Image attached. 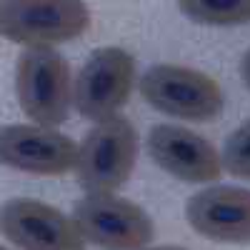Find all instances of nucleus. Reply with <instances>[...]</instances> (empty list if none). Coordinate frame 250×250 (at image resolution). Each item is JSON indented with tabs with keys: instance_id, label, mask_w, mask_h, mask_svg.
Returning <instances> with one entry per match:
<instances>
[{
	"instance_id": "f257e3e1",
	"label": "nucleus",
	"mask_w": 250,
	"mask_h": 250,
	"mask_svg": "<svg viewBox=\"0 0 250 250\" xmlns=\"http://www.w3.org/2000/svg\"><path fill=\"white\" fill-rule=\"evenodd\" d=\"M90 25L85 0H0V35L23 48H53Z\"/></svg>"
},
{
	"instance_id": "f03ea898",
	"label": "nucleus",
	"mask_w": 250,
	"mask_h": 250,
	"mask_svg": "<svg viewBox=\"0 0 250 250\" xmlns=\"http://www.w3.org/2000/svg\"><path fill=\"white\" fill-rule=\"evenodd\" d=\"M18 103L33 123L55 128L65 123L73 103L68 60L53 48H25L15 65Z\"/></svg>"
},
{
	"instance_id": "7ed1b4c3",
	"label": "nucleus",
	"mask_w": 250,
	"mask_h": 250,
	"mask_svg": "<svg viewBox=\"0 0 250 250\" xmlns=\"http://www.w3.org/2000/svg\"><path fill=\"white\" fill-rule=\"evenodd\" d=\"M140 138L128 118L110 115L98 120L78 148V183L88 193H115L128 183L138 163Z\"/></svg>"
},
{
	"instance_id": "20e7f679",
	"label": "nucleus",
	"mask_w": 250,
	"mask_h": 250,
	"mask_svg": "<svg viewBox=\"0 0 250 250\" xmlns=\"http://www.w3.org/2000/svg\"><path fill=\"white\" fill-rule=\"evenodd\" d=\"M140 95L150 108L180 120H215L225 108L218 80L203 70L160 62L143 73Z\"/></svg>"
},
{
	"instance_id": "39448f33",
	"label": "nucleus",
	"mask_w": 250,
	"mask_h": 250,
	"mask_svg": "<svg viewBox=\"0 0 250 250\" xmlns=\"http://www.w3.org/2000/svg\"><path fill=\"white\" fill-rule=\"evenodd\" d=\"M73 223L83 240L103 250H140L155 235L150 215L113 193H90L78 200Z\"/></svg>"
},
{
	"instance_id": "423d86ee",
	"label": "nucleus",
	"mask_w": 250,
	"mask_h": 250,
	"mask_svg": "<svg viewBox=\"0 0 250 250\" xmlns=\"http://www.w3.org/2000/svg\"><path fill=\"white\" fill-rule=\"evenodd\" d=\"M135 58L123 48H98L88 55L73 83V103L83 118L103 120L115 115L130 98Z\"/></svg>"
},
{
	"instance_id": "0eeeda50",
	"label": "nucleus",
	"mask_w": 250,
	"mask_h": 250,
	"mask_svg": "<svg viewBox=\"0 0 250 250\" xmlns=\"http://www.w3.org/2000/svg\"><path fill=\"white\" fill-rule=\"evenodd\" d=\"M0 233L20 250H85L73 218L35 198L0 205Z\"/></svg>"
},
{
	"instance_id": "6e6552de",
	"label": "nucleus",
	"mask_w": 250,
	"mask_h": 250,
	"mask_svg": "<svg viewBox=\"0 0 250 250\" xmlns=\"http://www.w3.org/2000/svg\"><path fill=\"white\" fill-rule=\"evenodd\" d=\"M0 163L35 175H62L75 168L78 145L73 138L43 125H3Z\"/></svg>"
},
{
	"instance_id": "1a4fd4ad",
	"label": "nucleus",
	"mask_w": 250,
	"mask_h": 250,
	"mask_svg": "<svg viewBox=\"0 0 250 250\" xmlns=\"http://www.w3.org/2000/svg\"><path fill=\"white\" fill-rule=\"evenodd\" d=\"M145 148L160 170L183 183H215L223 173L213 143L180 125H155Z\"/></svg>"
},
{
	"instance_id": "9d476101",
	"label": "nucleus",
	"mask_w": 250,
	"mask_h": 250,
	"mask_svg": "<svg viewBox=\"0 0 250 250\" xmlns=\"http://www.w3.org/2000/svg\"><path fill=\"white\" fill-rule=\"evenodd\" d=\"M190 228L215 243H250V190L238 185H210L185 205Z\"/></svg>"
},
{
	"instance_id": "9b49d317",
	"label": "nucleus",
	"mask_w": 250,
	"mask_h": 250,
	"mask_svg": "<svg viewBox=\"0 0 250 250\" xmlns=\"http://www.w3.org/2000/svg\"><path fill=\"white\" fill-rule=\"evenodd\" d=\"M178 8L198 25L233 28L250 23V0H178Z\"/></svg>"
},
{
	"instance_id": "f8f14e48",
	"label": "nucleus",
	"mask_w": 250,
	"mask_h": 250,
	"mask_svg": "<svg viewBox=\"0 0 250 250\" xmlns=\"http://www.w3.org/2000/svg\"><path fill=\"white\" fill-rule=\"evenodd\" d=\"M220 163L233 178L250 180V120H245L240 128L228 135Z\"/></svg>"
},
{
	"instance_id": "ddd939ff",
	"label": "nucleus",
	"mask_w": 250,
	"mask_h": 250,
	"mask_svg": "<svg viewBox=\"0 0 250 250\" xmlns=\"http://www.w3.org/2000/svg\"><path fill=\"white\" fill-rule=\"evenodd\" d=\"M240 78H243V83L248 85V90H250V50L243 55V60H240Z\"/></svg>"
},
{
	"instance_id": "4468645a",
	"label": "nucleus",
	"mask_w": 250,
	"mask_h": 250,
	"mask_svg": "<svg viewBox=\"0 0 250 250\" xmlns=\"http://www.w3.org/2000/svg\"><path fill=\"white\" fill-rule=\"evenodd\" d=\"M140 250H185V248H178V245H160V248H140Z\"/></svg>"
},
{
	"instance_id": "2eb2a0df",
	"label": "nucleus",
	"mask_w": 250,
	"mask_h": 250,
	"mask_svg": "<svg viewBox=\"0 0 250 250\" xmlns=\"http://www.w3.org/2000/svg\"><path fill=\"white\" fill-rule=\"evenodd\" d=\"M0 250H8V248H3V245H0Z\"/></svg>"
}]
</instances>
